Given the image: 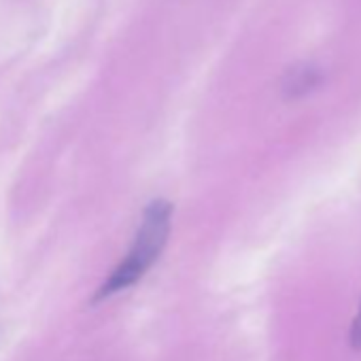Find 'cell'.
Here are the masks:
<instances>
[{
    "label": "cell",
    "mask_w": 361,
    "mask_h": 361,
    "mask_svg": "<svg viewBox=\"0 0 361 361\" xmlns=\"http://www.w3.org/2000/svg\"><path fill=\"white\" fill-rule=\"evenodd\" d=\"M170 226H172V204L166 200H155L151 202L145 213L140 228L136 232V238L123 257V262L109 274V279L102 283L94 300H104L113 293H119L134 283H138L145 272L157 262L161 255L168 236H170Z\"/></svg>",
    "instance_id": "6da1fadb"
},
{
    "label": "cell",
    "mask_w": 361,
    "mask_h": 361,
    "mask_svg": "<svg viewBox=\"0 0 361 361\" xmlns=\"http://www.w3.org/2000/svg\"><path fill=\"white\" fill-rule=\"evenodd\" d=\"M321 81V75L317 68L312 66H302V68H293L289 71L287 75V81H285V92L287 96L295 98V96H304L308 94L310 90H314Z\"/></svg>",
    "instance_id": "7a4b0ae2"
},
{
    "label": "cell",
    "mask_w": 361,
    "mask_h": 361,
    "mask_svg": "<svg viewBox=\"0 0 361 361\" xmlns=\"http://www.w3.org/2000/svg\"><path fill=\"white\" fill-rule=\"evenodd\" d=\"M350 344L357 350L361 348V308H359V312L353 321V327H350Z\"/></svg>",
    "instance_id": "3957f363"
}]
</instances>
